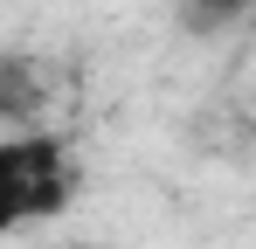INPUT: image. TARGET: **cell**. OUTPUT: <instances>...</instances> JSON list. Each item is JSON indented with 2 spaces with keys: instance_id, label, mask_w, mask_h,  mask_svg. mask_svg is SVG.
Wrapping results in <instances>:
<instances>
[{
  "instance_id": "obj_1",
  "label": "cell",
  "mask_w": 256,
  "mask_h": 249,
  "mask_svg": "<svg viewBox=\"0 0 256 249\" xmlns=\"http://www.w3.org/2000/svg\"><path fill=\"white\" fill-rule=\"evenodd\" d=\"M76 194H84V166L62 132H7L0 138V236L62 222Z\"/></svg>"
},
{
  "instance_id": "obj_2",
  "label": "cell",
  "mask_w": 256,
  "mask_h": 249,
  "mask_svg": "<svg viewBox=\"0 0 256 249\" xmlns=\"http://www.w3.org/2000/svg\"><path fill=\"white\" fill-rule=\"evenodd\" d=\"M180 7H187V21H194V28H228V21L256 14V0H180Z\"/></svg>"
},
{
  "instance_id": "obj_3",
  "label": "cell",
  "mask_w": 256,
  "mask_h": 249,
  "mask_svg": "<svg viewBox=\"0 0 256 249\" xmlns=\"http://www.w3.org/2000/svg\"><path fill=\"white\" fill-rule=\"evenodd\" d=\"M42 249H90V242H42Z\"/></svg>"
}]
</instances>
